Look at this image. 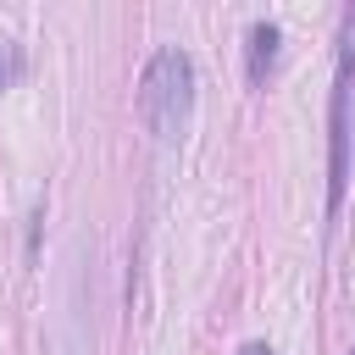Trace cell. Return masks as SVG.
Returning <instances> with one entry per match:
<instances>
[{
    "mask_svg": "<svg viewBox=\"0 0 355 355\" xmlns=\"http://www.w3.org/2000/svg\"><path fill=\"white\" fill-rule=\"evenodd\" d=\"M139 105H144V122H150V133H155L161 144L183 139L189 111H194V67H189L183 50H155V55H150Z\"/></svg>",
    "mask_w": 355,
    "mask_h": 355,
    "instance_id": "6da1fadb",
    "label": "cell"
},
{
    "mask_svg": "<svg viewBox=\"0 0 355 355\" xmlns=\"http://www.w3.org/2000/svg\"><path fill=\"white\" fill-rule=\"evenodd\" d=\"M11 67H17V61H11V55H6V50H0V83H6V78H11Z\"/></svg>",
    "mask_w": 355,
    "mask_h": 355,
    "instance_id": "277c9868",
    "label": "cell"
},
{
    "mask_svg": "<svg viewBox=\"0 0 355 355\" xmlns=\"http://www.w3.org/2000/svg\"><path fill=\"white\" fill-rule=\"evenodd\" d=\"M272 61H277V28L272 22H255L250 28V83H266Z\"/></svg>",
    "mask_w": 355,
    "mask_h": 355,
    "instance_id": "3957f363",
    "label": "cell"
},
{
    "mask_svg": "<svg viewBox=\"0 0 355 355\" xmlns=\"http://www.w3.org/2000/svg\"><path fill=\"white\" fill-rule=\"evenodd\" d=\"M344 139H349V55L338 61V94H333V205L344 194Z\"/></svg>",
    "mask_w": 355,
    "mask_h": 355,
    "instance_id": "7a4b0ae2",
    "label": "cell"
},
{
    "mask_svg": "<svg viewBox=\"0 0 355 355\" xmlns=\"http://www.w3.org/2000/svg\"><path fill=\"white\" fill-rule=\"evenodd\" d=\"M239 355H272V349H266V344H244Z\"/></svg>",
    "mask_w": 355,
    "mask_h": 355,
    "instance_id": "5b68a950",
    "label": "cell"
}]
</instances>
